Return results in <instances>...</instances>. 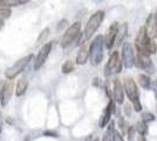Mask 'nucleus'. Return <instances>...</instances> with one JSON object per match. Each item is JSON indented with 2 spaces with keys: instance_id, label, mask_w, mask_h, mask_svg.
Returning <instances> with one entry per match:
<instances>
[{
  "instance_id": "7c9ffc66",
  "label": "nucleus",
  "mask_w": 157,
  "mask_h": 141,
  "mask_svg": "<svg viewBox=\"0 0 157 141\" xmlns=\"http://www.w3.org/2000/svg\"><path fill=\"white\" fill-rule=\"evenodd\" d=\"M66 22H67L66 20H62L61 22H59V26H58V29H61V28H62V27H63V26L66 25Z\"/></svg>"
},
{
  "instance_id": "2f4dec72",
  "label": "nucleus",
  "mask_w": 157,
  "mask_h": 141,
  "mask_svg": "<svg viewBox=\"0 0 157 141\" xmlns=\"http://www.w3.org/2000/svg\"><path fill=\"white\" fill-rule=\"evenodd\" d=\"M154 93H155V98H156L157 100V81L154 84Z\"/></svg>"
},
{
  "instance_id": "7ed1b4c3",
  "label": "nucleus",
  "mask_w": 157,
  "mask_h": 141,
  "mask_svg": "<svg viewBox=\"0 0 157 141\" xmlns=\"http://www.w3.org/2000/svg\"><path fill=\"white\" fill-rule=\"evenodd\" d=\"M103 19H105V12L103 11H98L94 14H92V17L87 21L85 31H83V35H85L86 40H89L95 34V32L98 29V27L101 26Z\"/></svg>"
},
{
  "instance_id": "f03ea898",
  "label": "nucleus",
  "mask_w": 157,
  "mask_h": 141,
  "mask_svg": "<svg viewBox=\"0 0 157 141\" xmlns=\"http://www.w3.org/2000/svg\"><path fill=\"white\" fill-rule=\"evenodd\" d=\"M124 92L128 96V99L130 100V102L132 104V108L135 112H141L142 111V104L140 101V92H138L137 85L135 80L130 78V76H127L124 79Z\"/></svg>"
},
{
  "instance_id": "6e6552de",
  "label": "nucleus",
  "mask_w": 157,
  "mask_h": 141,
  "mask_svg": "<svg viewBox=\"0 0 157 141\" xmlns=\"http://www.w3.org/2000/svg\"><path fill=\"white\" fill-rule=\"evenodd\" d=\"M136 55L130 42L125 41L122 45V64L125 68H131L135 66Z\"/></svg>"
},
{
  "instance_id": "b1692460",
  "label": "nucleus",
  "mask_w": 157,
  "mask_h": 141,
  "mask_svg": "<svg viewBox=\"0 0 157 141\" xmlns=\"http://www.w3.org/2000/svg\"><path fill=\"white\" fill-rule=\"evenodd\" d=\"M11 17V11L8 8H0V22Z\"/></svg>"
},
{
  "instance_id": "9b49d317",
  "label": "nucleus",
  "mask_w": 157,
  "mask_h": 141,
  "mask_svg": "<svg viewBox=\"0 0 157 141\" xmlns=\"http://www.w3.org/2000/svg\"><path fill=\"white\" fill-rule=\"evenodd\" d=\"M124 86L122 85V82L118 79H115L113 86V100L115 101V104L122 105L124 102Z\"/></svg>"
},
{
  "instance_id": "cd10ccee",
  "label": "nucleus",
  "mask_w": 157,
  "mask_h": 141,
  "mask_svg": "<svg viewBox=\"0 0 157 141\" xmlns=\"http://www.w3.org/2000/svg\"><path fill=\"white\" fill-rule=\"evenodd\" d=\"M113 141H124L123 140L122 134H121L120 132H117L116 129H115V132H114V138H113Z\"/></svg>"
},
{
  "instance_id": "0eeeda50",
  "label": "nucleus",
  "mask_w": 157,
  "mask_h": 141,
  "mask_svg": "<svg viewBox=\"0 0 157 141\" xmlns=\"http://www.w3.org/2000/svg\"><path fill=\"white\" fill-rule=\"evenodd\" d=\"M122 60H120V54H118L117 51L113 52L109 57V60L107 62L105 67V76H110L111 74L114 73H121L122 71Z\"/></svg>"
},
{
  "instance_id": "f257e3e1",
  "label": "nucleus",
  "mask_w": 157,
  "mask_h": 141,
  "mask_svg": "<svg viewBox=\"0 0 157 141\" xmlns=\"http://www.w3.org/2000/svg\"><path fill=\"white\" fill-rule=\"evenodd\" d=\"M105 37L98 34L89 45V62L92 66H98L103 60Z\"/></svg>"
},
{
  "instance_id": "9d476101",
  "label": "nucleus",
  "mask_w": 157,
  "mask_h": 141,
  "mask_svg": "<svg viewBox=\"0 0 157 141\" xmlns=\"http://www.w3.org/2000/svg\"><path fill=\"white\" fill-rule=\"evenodd\" d=\"M118 28H120V26H118L117 22H113L110 27L108 28V32L105 37V47L107 49H111L114 47V45L116 44Z\"/></svg>"
},
{
  "instance_id": "6ab92c4d",
  "label": "nucleus",
  "mask_w": 157,
  "mask_h": 141,
  "mask_svg": "<svg viewBox=\"0 0 157 141\" xmlns=\"http://www.w3.org/2000/svg\"><path fill=\"white\" fill-rule=\"evenodd\" d=\"M29 0H0V7L5 8V7H17L20 5H24L28 2Z\"/></svg>"
},
{
  "instance_id": "4468645a",
  "label": "nucleus",
  "mask_w": 157,
  "mask_h": 141,
  "mask_svg": "<svg viewBox=\"0 0 157 141\" xmlns=\"http://www.w3.org/2000/svg\"><path fill=\"white\" fill-rule=\"evenodd\" d=\"M12 94H13V84L10 81V82H6L4 85V89H2V93H1V100H0V104L1 106H6L8 104V101L11 100L12 98Z\"/></svg>"
},
{
  "instance_id": "f3484780",
  "label": "nucleus",
  "mask_w": 157,
  "mask_h": 141,
  "mask_svg": "<svg viewBox=\"0 0 157 141\" xmlns=\"http://www.w3.org/2000/svg\"><path fill=\"white\" fill-rule=\"evenodd\" d=\"M144 52H147V53L149 54H156L157 52V45L155 40L151 38V37H148L147 38V40L144 42Z\"/></svg>"
},
{
  "instance_id": "423d86ee",
  "label": "nucleus",
  "mask_w": 157,
  "mask_h": 141,
  "mask_svg": "<svg viewBox=\"0 0 157 141\" xmlns=\"http://www.w3.org/2000/svg\"><path fill=\"white\" fill-rule=\"evenodd\" d=\"M136 51H137V54H136L135 66L145 71L148 74H152L155 72V67H154V64L151 61L150 54L144 52L142 49H136Z\"/></svg>"
},
{
  "instance_id": "4be33fe9",
  "label": "nucleus",
  "mask_w": 157,
  "mask_h": 141,
  "mask_svg": "<svg viewBox=\"0 0 157 141\" xmlns=\"http://www.w3.org/2000/svg\"><path fill=\"white\" fill-rule=\"evenodd\" d=\"M136 132H137L140 135H145L148 133V123L147 122H144L143 120L138 121L137 123H136Z\"/></svg>"
},
{
  "instance_id": "1a4fd4ad",
  "label": "nucleus",
  "mask_w": 157,
  "mask_h": 141,
  "mask_svg": "<svg viewBox=\"0 0 157 141\" xmlns=\"http://www.w3.org/2000/svg\"><path fill=\"white\" fill-rule=\"evenodd\" d=\"M53 47V42H47L44 46L41 47V49L39 51V53L36 54L35 59H34V69L38 71L44 66V64L46 62L48 55L51 53Z\"/></svg>"
},
{
  "instance_id": "f8f14e48",
  "label": "nucleus",
  "mask_w": 157,
  "mask_h": 141,
  "mask_svg": "<svg viewBox=\"0 0 157 141\" xmlns=\"http://www.w3.org/2000/svg\"><path fill=\"white\" fill-rule=\"evenodd\" d=\"M115 112V101L111 99L109 101V104L107 105V107L103 111V113L101 115V118H100V122H98V125H100V128H105L109 122H110V118H111V114Z\"/></svg>"
},
{
  "instance_id": "20e7f679",
  "label": "nucleus",
  "mask_w": 157,
  "mask_h": 141,
  "mask_svg": "<svg viewBox=\"0 0 157 141\" xmlns=\"http://www.w3.org/2000/svg\"><path fill=\"white\" fill-rule=\"evenodd\" d=\"M80 38H81V24L76 21L66 29L65 34L62 35V39H61V47L62 48L69 47L74 41H76Z\"/></svg>"
},
{
  "instance_id": "f704fd0d",
  "label": "nucleus",
  "mask_w": 157,
  "mask_h": 141,
  "mask_svg": "<svg viewBox=\"0 0 157 141\" xmlns=\"http://www.w3.org/2000/svg\"><path fill=\"white\" fill-rule=\"evenodd\" d=\"M1 129H2V122H1V119H0V133H1Z\"/></svg>"
},
{
  "instance_id": "a878e982",
  "label": "nucleus",
  "mask_w": 157,
  "mask_h": 141,
  "mask_svg": "<svg viewBox=\"0 0 157 141\" xmlns=\"http://www.w3.org/2000/svg\"><path fill=\"white\" fill-rule=\"evenodd\" d=\"M135 133H136V128L130 126V127L127 129V135H128V140L132 141L135 138Z\"/></svg>"
},
{
  "instance_id": "c9c22d12",
  "label": "nucleus",
  "mask_w": 157,
  "mask_h": 141,
  "mask_svg": "<svg viewBox=\"0 0 157 141\" xmlns=\"http://www.w3.org/2000/svg\"><path fill=\"white\" fill-rule=\"evenodd\" d=\"M95 2H101V1H105V0H94Z\"/></svg>"
},
{
  "instance_id": "412c9836",
  "label": "nucleus",
  "mask_w": 157,
  "mask_h": 141,
  "mask_svg": "<svg viewBox=\"0 0 157 141\" xmlns=\"http://www.w3.org/2000/svg\"><path fill=\"white\" fill-rule=\"evenodd\" d=\"M114 132H115V123L113 121H110L109 122V126H108L107 131L105 132V134L102 136V140L101 141H113Z\"/></svg>"
},
{
  "instance_id": "473e14b6",
  "label": "nucleus",
  "mask_w": 157,
  "mask_h": 141,
  "mask_svg": "<svg viewBox=\"0 0 157 141\" xmlns=\"http://www.w3.org/2000/svg\"><path fill=\"white\" fill-rule=\"evenodd\" d=\"M4 85H5V84L1 81V82H0V100H1V93H2V89H4Z\"/></svg>"
},
{
  "instance_id": "aec40b11",
  "label": "nucleus",
  "mask_w": 157,
  "mask_h": 141,
  "mask_svg": "<svg viewBox=\"0 0 157 141\" xmlns=\"http://www.w3.org/2000/svg\"><path fill=\"white\" fill-rule=\"evenodd\" d=\"M27 87H28V81L26 79H20L15 86V95L17 96H21L22 94H25Z\"/></svg>"
},
{
  "instance_id": "c85d7f7f",
  "label": "nucleus",
  "mask_w": 157,
  "mask_h": 141,
  "mask_svg": "<svg viewBox=\"0 0 157 141\" xmlns=\"http://www.w3.org/2000/svg\"><path fill=\"white\" fill-rule=\"evenodd\" d=\"M118 126L121 127L122 131L125 132V122H124V120H123V118H120V119H118Z\"/></svg>"
},
{
  "instance_id": "bb28decb",
  "label": "nucleus",
  "mask_w": 157,
  "mask_h": 141,
  "mask_svg": "<svg viewBox=\"0 0 157 141\" xmlns=\"http://www.w3.org/2000/svg\"><path fill=\"white\" fill-rule=\"evenodd\" d=\"M48 34H49V28H45V29L41 32V34L39 35V38H38V41H36V42H42V41L48 37Z\"/></svg>"
},
{
  "instance_id": "c756f323",
  "label": "nucleus",
  "mask_w": 157,
  "mask_h": 141,
  "mask_svg": "<svg viewBox=\"0 0 157 141\" xmlns=\"http://www.w3.org/2000/svg\"><path fill=\"white\" fill-rule=\"evenodd\" d=\"M124 112H125V114L130 115V106H129V105H125L124 106Z\"/></svg>"
},
{
  "instance_id": "a211bd4d",
  "label": "nucleus",
  "mask_w": 157,
  "mask_h": 141,
  "mask_svg": "<svg viewBox=\"0 0 157 141\" xmlns=\"http://www.w3.org/2000/svg\"><path fill=\"white\" fill-rule=\"evenodd\" d=\"M127 34H128V24H127V22H123V24L120 26V28H118L117 38H116V44H117V45H121V44L124 41Z\"/></svg>"
},
{
  "instance_id": "5701e85b",
  "label": "nucleus",
  "mask_w": 157,
  "mask_h": 141,
  "mask_svg": "<svg viewBox=\"0 0 157 141\" xmlns=\"http://www.w3.org/2000/svg\"><path fill=\"white\" fill-rule=\"evenodd\" d=\"M74 68H75L74 62H73L72 60H67V61H65L63 65L61 66V71H62V73L63 74H69L74 71Z\"/></svg>"
},
{
  "instance_id": "39448f33",
  "label": "nucleus",
  "mask_w": 157,
  "mask_h": 141,
  "mask_svg": "<svg viewBox=\"0 0 157 141\" xmlns=\"http://www.w3.org/2000/svg\"><path fill=\"white\" fill-rule=\"evenodd\" d=\"M32 59H33V55L32 54H28L25 58L18 60L14 65H12L11 67H8L6 71H5V76H6L8 80L15 79L20 73H22V71H24V69L26 68L27 65L32 61Z\"/></svg>"
},
{
  "instance_id": "e433bc0d",
  "label": "nucleus",
  "mask_w": 157,
  "mask_h": 141,
  "mask_svg": "<svg viewBox=\"0 0 157 141\" xmlns=\"http://www.w3.org/2000/svg\"><path fill=\"white\" fill-rule=\"evenodd\" d=\"M155 18H156V21H157V11H156V13H155Z\"/></svg>"
},
{
  "instance_id": "72a5a7b5",
  "label": "nucleus",
  "mask_w": 157,
  "mask_h": 141,
  "mask_svg": "<svg viewBox=\"0 0 157 141\" xmlns=\"http://www.w3.org/2000/svg\"><path fill=\"white\" fill-rule=\"evenodd\" d=\"M137 141H147V138H145L144 135H140V136H138V139H137Z\"/></svg>"
},
{
  "instance_id": "dca6fc26",
  "label": "nucleus",
  "mask_w": 157,
  "mask_h": 141,
  "mask_svg": "<svg viewBox=\"0 0 157 141\" xmlns=\"http://www.w3.org/2000/svg\"><path fill=\"white\" fill-rule=\"evenodd\" d=\"M137 79L141 87L144 88V89H151L152 84H151V78L149 74H140Z\"/></svg>"
},
{
  "instance_id": "2eb2a0df",
  "label": "nucleus",
  "mask_w": 157,
  "mask_h": 141,
  "mask_svg": "<svg viewBox=\"0 0 157 141\" xmlns=\"http://www.w3.org/2000/svg\"><path fill=\"white\" fill-rule=\"evenodd\" d=\"M89 60V47L87 45H82L81 48L78 49V54H76V64L78 65H85L87 61Z\"/></svg>"
},
{
  "instance_id": "ddd939ff",
  "label": "nucleus",
  "mask_w": 157,
  "mask_h": 141,
  "mask_svg": "<svg viewBox=\"0 0 157 141\" xmlns=\"http://www.w3.org/2000/svg\"><path fill=\"white\" fill-rule=\"evenodd\" d=\"M145 28H147V32L149 34V37H151L152 39L157 38V21L155 18V14H150L148 17V19L145 21Z\"/></svg>"
},
{
  "instance_id": "393cba45",
  "label": "nucleus",
  "mask_w": 157,
  "mask_h": 141,
  "mask_svg": "<svg viewBox=\"0 0 157 141\" xmlns=\"http://www.w3.org/2000/svg\"><path fill=\"white\" fill-rule=\"evenodd\" d=\"M141 118H142V120H143L144 122H147V123L152 122V121L155 120V115L152 114V113H150V112H145V113H143Z\"/></svg>"
}]
</instances>
